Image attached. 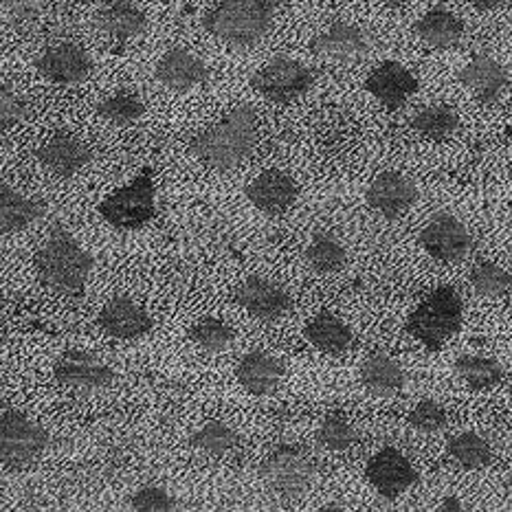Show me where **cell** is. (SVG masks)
I'll return each instance as SVG.
<instances>
[{
    "label": "cell",
    "mask_w": 512,
    "mask_h": 512,
    "mask_svg": "<svg viewBox=\"0 0 512 512\" xmlns=\"http://www.w3.org/2000/svg\"><path fill=\"white\" fill-rule=\"evenodd\" d=\"M36 159L55 176L69 178L82 172L93 161V150L77 137L60 132V135L42 143L36 150Z\"/></svg>",
    "instance_id": "ffe728a7"
},
{
    "label": "cell",
    "mask_w": 512,
    "mask_h": 512,
    "mask_svg": "<svg viewBox=\"0 0 512 512\" xmlns=\"http://www.w3.org/2000/svg\"><path fill=\"white\" fill-rule=\"evenodd\" d=\"M376 3L387 5V7H405L409 3H414V0H376Z\"/></svg>",
    "instance_id": "7bdbcfd3"
},
{
    "label": "cell",
    "mask_w": 512,
    "mask_h": 512,
    "mask_svg": "<svg viewBox=\"0 0 512 512\" xmlns=\"http://www.w3.org/2000/svg\"><path fill=\"white\" fill-rule=\"evenodd\" d=\"M365 477L374 491L385 499H396L418 484L416 466L394 447L381 449L367 462Z\"/></svg>",
    "instance_id": "7c38bea8"
},
{
    "label": "cell",
    "mask_w": 512,
    "mask_h": 512,
    "mask_svg": "<svg viewBox=\"0 0 512 512\" xmlns=\"http://www.w3.org/2000/svg\"><path fill=\"white\" fill-rule=\"evenodd\" d=\"M315 84V73L304 62L293 58H280L264 64L253 75L251 88L273 104H291L295 99L304 97Z\"/></svg>",
    "instance_id": "ba28073f"
},
{
    "label": "cell",
    "mask_w": 512,
    "mask_h": 512,
    "mask_svg": "<svg viewBox=\"0 0 512 512\" xmlns=\"http://www.w3.org/2000/svg\"><path fill=\"white\" fill-rule=\"evenodd\" d=\"M471 7H475L477 11H497L504 9L508 5V0H466Z\"/></svg>",
    "instance_id": "60d3db41"
},
{
    "label": "cell",
    "mask_w": 512,
    "mask_h": 512,
    "mask_svg": "<svg viewBox=\"0 0 512 512\" xmlns=\"http://www.w3.org/2000/svg\"><path fill=\"white\" fill-rule=\"evenodd\" d=\"M304 258L310 269L324 275L341 273L345 269V264H348V253H345L343 244L332 236V233L324 231H319L310 238Z\"/></svg>",
    "instance_id": "f1b7e54d"
},
{
    "label": "cell",
    "mask_w": 512,
    "mask_h": 512,
    "mask_svg": "<svg viewBox=\"0 0 512 512\" xmlns=\"http://www.w3.org/2000/svg\"><path fill=\"white\" fill-rule=\"evenodd\" d=\"M49 431L18 409L0 414V462L9 469H29L49 449Z\"/></svg>",
    "instance_id": "8992f818"
},
{
    "label": "cell",
    "mask_w": 512,
    "mask_h": 512,
    "mask_svg": "<svg viewBox=\"0 0 512 512\" xmlns=\"http://www.w3.org/2000/svg\"><path fill=\"white\" fill-rule=\"evenodd\" d=\"M447 451L466 471H480L493 462V447L475 431H464L453 436L447 444Z\"/></svg>",
    "instance_id": "1f68e13d"
},
{
    "label": "cell",
    "mask_w": 512,
    "mask_h": 512,
    "mask_svg": "<svg viewBox=\"0 0 512 512\" xmlns=\"http://www.w3.org/2000/svg\"><path fill=\"white\" fill-rule=\"evenodd\" d=\"M93 258L64 227L51 229L36 253L40 282L62 295H80L93 271Z\"/></svg>",
    "instance_id": "7a4b0ae2"
},
{
    "label": "cell",
    "mask_w": 512,
    "mask_h": 512,
    "mask_svg": "<svg viewBox=\"0 0 512 512\" xmlns=\"http://www.w3.org/2000/svg\"><path fill=\"white\" fill-rule=\"evenodd\" d=\"M44 214H47V205L42 200L20 194L11 187L0 189V236L25 231Z\"/></svg>",
    "instance_id": "484cf974"
},
{
    "label": "cell",
    "mask_w": 512,
    "mask_h": 512,
    "mask_svg": "<svg viewBox=\"0 0 512 512\" xmlns=\"http://www.w3.org/2000/svg\"><path fill=\"white\" fill-rule=\"evenodd\" d=\"M345 510V506H341V504H326V506H321V512H343Z\"/></svg>",
    "instance_id": "ee69618b"
},
{
    "label": "cell",
    "mask_w": 512,
    "mask_h": 512,
    "mask_svg": "<svg viewBox=\"0 0 512 512\" xmlns=\"http://www.w3.org/2000/svg\"><path fill=\"white\" fill-rule=\"evenodd\" d=\"M411 128L429 141H444L460 128V115L449 104H433L418 110L416 117L411 119Z\"/></svg>",
    "instance_id": "4dcf8cb0"
},
{
    "label": "cell",
    "mask_w": 512,
    "mask_h": 512,
    "mask_svg": "<svg viewBox=\"0 0 512 512\" xmlns=\"http://www.w3.org/2000/svg\"><path fill=\"white\" fill-rule=\"evenodd\" d=\"M110 227L119 231H139L157 218V187L152 174L143 172L135 181L115 189L97 207Z\"/></svg>",
    "instance_id": "5b68a950"
},
{
    "label": "cell",
    "mask_w": 512,
    "mask_h": 512,
    "mask_svg": "<svg viewBox=\"0 0 512 512\" xmlns=\"http://www.w3.org/2000/svg\"><path fill=\"white\" fill-rule=\"evenodd\" d=\"M154 75L161 86L168 88L172 93H187L192 88L205 84L207 80V66L198 58L196 53L187 49H170L159 60Z\"/></svg>",
    "instance_id": "44dd1931"
},
{
    "label": "cell",
    "mask_w": 512,
    "mask_h": 512,
    "mask_svg": "<svg viewBox=\"0 0 512 512\" xmlns=\"http://www.w3.org/2000/svg\"><path fill=\"white\" fill-rule=\"evenodd\" d=\"M365 88L367 93L376 97L378 104L385 106L387 110H398L409 102L411 95H416L418 80L400 62L387 60L378 64L370 73V77L365 80Z\"/></svg>",
    "instance_id": "ac0fdd59"
},
{
    "label": "cell",
    "mask_w": 512,
    "mask_h": 512,
    "mask_svg": "<svg viewBox=\"0 0 512 512\" xmlns=\"http://www.w3.org/2000/svg\"><path fill=\"white\" fill-rule=\"evenodd\" d=\"M189 444L200 453H207L211 458H222L231 451L240 449V436L238 431L222 420H207L205 425H200L192 436H189Z\"/></svg>",
    "instance_id": "f546056e"
},
{
    "label": "cell",
    "mask_w": 512,
    "mask_h": 512,
    "mask_svg": "<svg viewBox=\"0 0 512 512\" xmlns=\"http://www.w3.org/2000/svg\"><path fill=\"white\" fill-rule=\"evenodd\" d=\"M407 422L409 427L418 433H438L442 429H447L449 416H447V409H444L438 400L425 398L409 411Z\"/></svg>",
    "instance_id": "8d00e7d4"
},
{
    "label": "cell",
    "mask_w": 512,
    "mask_h": 512,
    "mask_svg": "<svg viewBox=\"0 0 512 512\" xmlns=\"http://www.w3.org/2000/svg\"><path fill=\"white\" fill-rule=\"evenodd\" d=\"M277 0H222L205 16L207 33L231 49H251L269 33Z\"/></svg>",
    "instance_id": "3957f363"
},
{
    "label": "cell",
    "mask_w": 512,
    "mask_h": 512,
    "mask_svg": "<svg viewBox=\"0 0 512 512\" xmlns=\"http://www.w3.org/2000/svg\"><path fill=\"white\" fill-rule=\"evenodd\" d=\"M361 383L363 387L376 398H394L405 387V372L400 363L383 350L367 354V359L361 363Z\"/></svg>",
    "instance_id": "603a6c76"
},
{
    "label": "cell",
    "mask_w": 512,
    "mask_h": 512,
    "mask_svg": "<svg viewBox=\"0 0 512 512\" xmlns=\"http://www.w3.org/2000/svg\"><path fill=\"white\" fill-rule=\"evenodd\" d=\"M469 282L477 295L488 297V299H504L508 297L512 288L510 273L504 269V266H499L495 262L477 264L471 271Z\"/></svg>",
    "instance_id": "d590c367"
},
{
    "label": "cell",
    "mask_w": 512,
    "mask_h": 512,
    "mask_svg": "<svg viewBox=\"0 0 512 512\" xmlns=\"http://www.w3.org/2000/svg\"><path fill=\"white\" fill-rule=\"evenodd\" d=\"M36 69L42 77H47L53 84L73 86L82 84L93 73V60L80 44L62 42L49 47L36 60Z\"/></svg>",
    "instance_id": "e0dca14e"
},
{
    "label": "cell",
    "mask_w": 512,
    "mask_h": 512,
    "mask_svg": "<svg viewBox=\"0 0 512 512\" xmlns=\"http://www.w3.org/2000/svg\"><path fill=\"white\" fill-rule=\"evenodd\" d=\"M27 117L25 97L14 88L0 86V130H9Z\"/></svg>",
    "instance_id": "f35d334b"
},
{
    "label": "cell",
    "mask_w": 512,
    "mask_h": 512,
    "mask_svg": "<svg viewBox=\"0 0 512 512\" xmlns=\"http://www.w3.org/2000/svg\"><path fill=\"white\" fill-rule=\"evenodd\" d=\"M97 326L117 341H135L148 335L154 328V321L148 310L137 304L135 299L119 295L108 299L99 310Z\"/></svg>",
    "instance_id": "2e32d148"
},
{
    "label": "cell",
    "mask_w": 512,
    "mask_h": 512,
    "mask_svg": "<svg viewBox=\"0 0 512 512\" xmlns=\"http://www.w3.org/2000/svg\"><path fill=\"white\" fill-rule=\"evenodd\" d=\"M438 510L440 512H464V504H462L460 497L451 495V497H444L442 499V504L438 506Z\"/></svg>",
    "instance_id": "b9f144b4"
},
{
    "label": "cell",
    "mask_w": 512,
    "mask_h": 512,
    "mask_svg": "<svg viewBox=\"0 0 512 512\" xmlns=\"http://www.w3.org/2000/svg\"><path fill=\"white\" fill-rule=\"evenodd\" d=\"M97 115L106 119L108 124L124 128L135 124V121L146 115V104H143V99L137 93L117 91L113 95H108L104 102H99Z\"/></svg>",
    "instance_id": "836d02e7"
},
{
    "label": "cell",
    "mask_w": 512,
    "mask_h": 512,
    "mask_svg": "<svg viewBox=\"0 0 512 512\" xmlns=\"http://www.w3.org/2000/svg\"><path fill=\"white\" fill-rule=\"evenodd\" d=\"M244 196L266 216H282L299 198V185L282 170H264L244 187Z\"/></svg>",
    "instance_id": "5bb4252c"
},
{
    "label": "cell",
    "mask_w": 512,
    "mask_h": 512,
    "mask_svg": "<svg viewBox=\"0 0 512 512\" xmlns=\"http://www.w3.org/2000/svg\"><path fill=\"white\" fill-rule=\"evenodd\" d=\"M372 49V40L367 31L352 22H335L326 31L310 42V51L319 58L341 64H352L363 60Z\"/></svg>",
    "instance_id": "4fadbf2b"
},
{
    "label": "cell",
    "mask_w": 512,
    "mask_h": 512,
    "mask_svg": "<svg viewBox=\"0 0 512 512\" xmlns=\"http://www.w3.org/2000/svg\"><path fill=\"white\" fill-rule=\"evenodd\" d=\"M260 477L277 497L297 499L313 486L315 466L295 444H277L260 464Z\"/></svg>",
    "instance_id": "52a82bcc"
},
{
    "label": "cell",
    "mask_w": 512,
    "mask_h": 512,
    "mask_svg": "<svg viewBox=\"0 0 512 512\" xmlns=\"http://www.w3.org/2000/svg\"><path fill=\"white\" fill-rule=\"evenodd\" d=\"M455 374H458L471 392H486L493 389L506 378V367L491 356L480 354H464L453 365Z\"/></svg>",
    "instance_id": "83f0119b"
},
{
    "label": "cell",
    "mask_w": 512,
    "mask_h": 512,
    "mask_svg": "<svg viewBox=\"0 0 512 512\" xmlns=\"http://www.w3.org/2000/svg\"><path fill=\"white\" fill-rule=\"evenodd\" d=\"M130 508L135 512H174L178 502L161 486H143L132 495Z\"/></svg>",
    "instance_id": "74e56055"
},
{
    "label": "cell",
    "mask_w": 512,
    "mask_h": 512,
    "mask_svg": "<svg viewBox=\"0 0 512 512\" xmlns=\"http://www.w3.org/2000/svg\"><path fill=\"white\" fill-rule=\"evenodd\" d=\"M284 374V361L280 356L266 350H253L249 354H244L240 363L236 365L238 385L253 398H266L275 394V389L280 387Z\"/></svg>",
    "instance_id": "d6986e66"
},
{
    "label": "cell",
    "mask_w": 512,
    "mask_h": 512,
    "mask_svg": "<svg viewBox=\"0 0 512 512\" xmlns=\"http://www.w3.org/2000/svg\"><path fill=\"white\" fill-rule=\"evenodd\" d=\"M187 337L203 352L220 354L236 343V330L218 317H205L187 330Z\"/></svg>",
    "instance_id": "d6a6232c"
},
{
    "label": "cell",
    "mask_w": 512,
    "mask_h": 512,
    "mask_svg": "<svg viewBox=\"0 0 512 512\" xmlns=\"http://www.w3.org/2000/svg\"><path fill=\"white\" fill-rule=\"evenodd\" d=\"M55 381L77 389H106L115 383V370L88 350H66L53 365Z\"/></svg>",
    "instance_id": "8fae6325"
},
{
    "label": "cell",
    "mask_w": 512,
    "mask_h": 512,
    "mask_svg": "<svg viewBox=\"0 0 512 512\" xmlns=\"http://www.w3.org/2000/svg\"><path fill=\"white\" fill-rule=\"evenodd\" d=\"M258 141V117L251 106H236L189 143V154L214 172H229L249 157Z\"/></svg>",
    "instance_id": "6da1fadb"
},
{
    "label": "cell",
    "mask_w": 512,
    "mask_h": 512,
    "mask_svg": "<svg viewBox=\"0 0 512 512\" xmlns=\"http://www.w3.org/2000/svg\"><path fill=\"white\" fill-rule=\"evenodd\" d=\"M95 22L106 38L121 44L141 36L148 27L146 14L130 0H115V3L102 7Z\"/></svg>",
    "instance_id": "d4e9b609"
},
{
    "label": "cell",
    "mask_w": 512,
    "mask_h": 512,
    "mask_svg": "<svg viewBox=\"0 0 512 512\" xmlns=\"http://www.w3.org/2000/svg\"><path fill=\"white\" fill-rule=\"evenodd\" d=\"M464 324V299L453 286H440L422 299L407 319V332L427 350L438 352Z\"/></svg>",
    "instance_id": "277c9868"
},
{
    "label": "cell",
    "mask_w": 512,
    "mask_h": 512,
    "mask_svg": "<svg viewBox=\"0 0 512 512\" xmlns=\"http://www.w3.org/2000/svg\"><path fill=\"white\" fill-rule=\"evenodd\" d=\"M460 82L475 95L477 102L495 104L506 93L510 75L504 64L488 55H477L460 71Z\"/></svg>",
    "instance_id": "7402d4cb"
},
{
    "label": "cell",
    "mask_w": 512,
    "mask_h": 512,
    "mask_svg": "<svg viewBox=\"0 0 512 512\" xmlns=\"http://www.w3.org/2000/svg\"><path fill=\"white\" fill-rule=\"evenodd\" d=\"M233 299L240 308L260 321H275L291 313L293 295L280 282L266 280V277H247L233 293Z\"/></svg>",
    "instance_id": "30bf717a"
},
{
    "label": "cell",
    "mask_w": 512,
    "mask_h": 512,
    "mask_svg": "<svg viewBox=\"0 0 512 512\" xmlns=\"http://www.w3.org/2000/svg\"><path fill=\"white\" fill-rule=\"evenodd\" d=\"M359 442V433L350 425V420L337 411H330V414L321 420L317 429V444L324 451L330 453H343L350 451L354 444Z\"/></svg>",
    "instance_id": "e575fe53"
},
{
    "label": "cell",
    "mask_w": 512,
    "mask_h": 512,
    "mask_svg": "<svg viewBox=\"0 0 512 512\" xmlns=\"http://www.w3.org/2000/svg\"><path fill=\"white\" fill-rule=\"evenodd\" d=\"M47 3L49 0H3L5 9L16 20H27V18L38 16L40 11L47 7Z\"/></svg>",
    "instance_id": "ab89813d"
},
{
    "label": "cell",
    "mask_w": 512,
    "mask_h": 512,
    "mask_svg": "<svg viewBox=\"0 0 512 512\" xmlns=\"http://www.w3.org/2000/svg\"><path fill=\"white\" fill-rule=\"evenodd\" d=\"M304 337L315 350L328 356H341L352 350L354 345L352 328L341 317L330 313V310H321L319 315L308 321L304 328Z\"/></svg>",
    "instance_id": "cb8c5ba5"
},
{
    "label": "cell",
    "mask_w": 512,
    "mask_h": 512,
    "mask_svg": "<svg viewBox=\"0 0 512 512\" xmlns=\"http://www.w3.org/2000/svg\"><path fill=\"white\" fill-rule=\"evenodd\" d=\"M420 247L433 260L444 264L462 262L473 251V236L462 220L451 214H438L420 231Z\"/></svg>",
    "instance_id": "9c48e42d"
},
{
    "label": "cell",
    "mask_w": 512,
    "mask_h": 512,
    "mask_svg": "<svg viewBox=\"0 0 512 512\" xmlns=\"http://www.w3.org/2000/svg\"><path fill=\"white\" fill-rule=\"evenodd\" d=\"M365 200L387 220H396L416 205L418 187L409 176L387 170L378 174L365 192Z\"/></svg>",
    "instance_id": "9a60e30c"
},
{
    "label": "cell",
    "mask_w": 512,
    "mask_h": 512,
    "mask_svg": "<svg viewBox=\"0 0 512 512\" xmlns=\"http://www.w3.org/2000/svg\"><path fill=\"white\" fill-rule=\"evenodd\" d=\"M416 36L431 49H451L464 36V22L453 11L436 7L416 22Z\"/></svg>",
    "instance_id": "4316f807"
}]
</instances>
